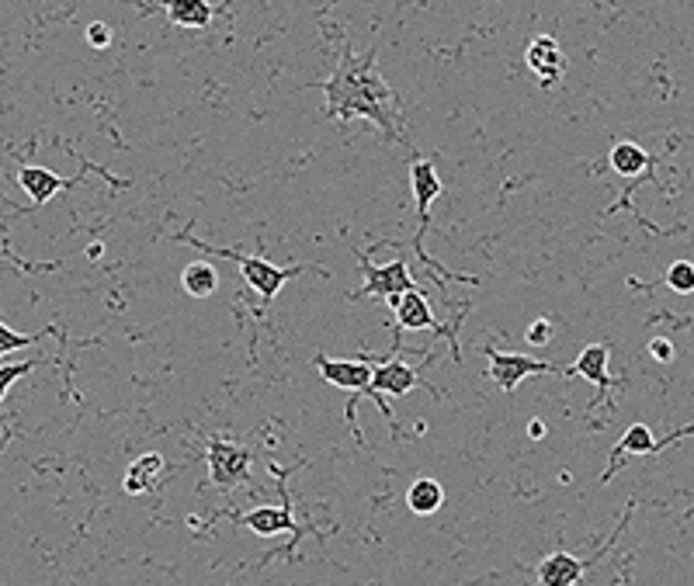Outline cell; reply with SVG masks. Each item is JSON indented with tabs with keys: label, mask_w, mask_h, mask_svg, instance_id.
I'll return each instance as SVG.
<instances>
[{
	"label": "cell",
	"mask_w": 694,
	"mask_h": 586,
	"mask_svg": "<svg viewBox=\"0 0 694 586\" xmlns=\"http://www.w3.org/2000/svg\"><path fill=\"white\" fill-rule=\"evenodd\" d=\"M327 91V115L337 122H351V118H368L386 132L389 143L400 139L396 132V118H400V98L393 87L382 80L379 73V53L375 46L365 56H354L351 46L344 49L341 66L334 77L323 84Z\"/></svg>",
	"instance_id": "6da1fadb"
},
{
	"label": "cell",
	"mask_w": 694,
	"mask_h": 586,
	"mask_svg": "<svg viewBox=\"0 0 694 586\" xmlns=\"http://www.w3.org/2000/svg\"><path fill=\"white\" fill-rule=\"evenodd\" d=\"M181 240H184V243H195V247L205 250V254H219V257H226V261H233V264L243 271V281H247V285L254 288V292L264 299V306H271V302H275V295L285 288V281H292L295 274L302 271L299 264H295V267H278V264L264 261V257H247V254H236V250L209 247V243L195 240V236H188V233H184Z\"/></svg>",
	"instance_id": "7a4b0ae2"
},
{
	"label": "cell",
	"mask_w": 694,
	"mask_h": 586,
	"mask_svg": "<svg viewBox=\"0 0 694 586\" xmlns=\"http://www.w3.org/2000/svg\"><path fill=\"white\" fill-rule=\"evenodd\" d=\"M313 365L320 368V375L327 378L330 385L354 392V396L347 399V410H344L347 424L354 427V410H358V399L365 396L368 385H372V365H368V361H361V358L358 361H334V358H327V354H316ZM354 434H358V427H354ZM358 441H361V434H358Z\"/></svg>",
	"instance_id": "3957f363"
},
{
	"label": "cell",
	"mask_w": 694,
	"mask_h": 586,
	"mask_svg": "<svg viewBox=\"0 0 694 586\" xmlns=\"http://www.w3.org/2000/svg\"><path fill=\"white\" fill-rule=\"evenodd\" d=\"M483 354L490 358V378L497 382L500 392H514L528 375H566L563 368L528 358V354H504L497 347H483Z\"/></svg>",
	"instance_id": "277c9868"
},
{
	"label": "cell",
	"mask_w": 694,
	"mask_h": 586,
	"mask_svg": "<svg viewBox=\"0 0 694 586\" xmlns=\"http://www.w3.org/2000/svg\"><path fill=\"white\" fill-rule=\"evenodd\" d=\"M417 385H420L417 368L406 365L400 358H389V361H382V365H372V385H368L365 396H372L375 403H379L382 417L393 420V410H389V403L382 396H406V392H413Z\"/></svg>",
	"instance_id": "5b68a950"
},
{
	"label": "cell",
	"mask_w": 694,
	"mask_h": 586,
	"mask_svg": "<svg viewBox=\"0 0 694 586\" xmlns=\"http://www.w3.org/2000/svg\"><path fill=\"white\" fill-rule=\"evenodd\" d=\"M361 271H365V285L358 288V292L351 295V299H365V295H379V299H400L403 292H410V288H417V281H413L410 274V264L403 261H393V264H382V267H372L368 264V257H361Z\"/></svg>",
	"instance_id": "8992f818"
},
{
	"label": "cell",
	"mask_w": 694,
	"mask_h": 586,
	"mask_svg": "<svg viewBox=\"0 0 694 586\" xmlns=\"http://www.w3.org/2000/svg\"><path fill=\"white\" fill-rule=\"evenodd\" d=\"M205 458H209L212 482H216L219 489H233V486H243V482H247V472H250V451L247 448L212 437Z\"/></svg>",
	"instance_id": "52a82bcc"
},
{
	"label": "cell",
	"mask_w": 694,
	"mask_h": 586,
	"mask_svg": "<svg viewBox=\"0 0 694 586\" xmlns=\"http://www.w3.org/2000/svg\"><path fill=\"white\" fill-rule=\"evenodd\" d=\"M410 188L413 198H417V212H420V226H417V240H413V250L420 254V261H427L424 254V233L431 226V202L441 195V177L434 170L431 160H413L410 167Z\"/></svg>",
	"instance_id": "ba28073f"
},
{
	"label": "cell",
	"mask_w": 694,
	"mask_h": 586,
	"mask_svg": "<svg viewBox=\"0 0 694 586\" xmlns=\"http://www.w3.org/2000/svg\"><path fill=\"white\" fill-rule=\"evenodd\" d=\"M524 63H528V70L542 80V87H552L566 70L563 49H559V42L549 39V35H542V39L531 42L528 53H524Z\"/></svg>",
	"instance_id": "9c48e42d"
},
{
	"label": "cell",
	"mask_w": 694,
	"mask_h": 586,
	"mask_svg": "<svg viewBox=\"0 0 694 586\" xmlns=\"http://www.w3.org/2000/svg\"><path fill=\"white\" fill-rule=\"evenodd\" d=\"M389 306H393L396 323H400L403 330H438V333H448V330H441V326L434 323L431 302L424 299V292H420V288H410V292H403L400 299H393Z\"/></svg>",
	"instance_id": "30bf717a"
},
{
	"label": "cell",
	"mask_w": 694,
	"mask_h": 586,
	"mask_svg": "<svg viewBox=\"0 0 694 586\" xmlns=\"http://www.w3.org/2000/svg\"><path fill=\"white\" fill-rule=\"evenodd\" d=\"M608 354H611V344H590L580 351L577 365L566 368V375H583L587 382L597 385V392H608L618 385V378L608 372Z\"/></svg>",
	"instance_id": "8fae6325"
},
{
	"label": "cell",
	"mask_w": 694,
	"mask_h": 586,
	"mask_svg": "<svg viewBox=\"0 0 694 586\" xmlns=\"http://www.w3.org/2000/svg\"><path fill=\"white\" fill-rule=\"evenodd\" d=\"M587 569H590V562L577 559V555L552 552V555H545L542 566H538V583L542 586H577Z\"/></svg>",
	"instance_id": "7c38bea8"
},
{
	"label": "cell",
	"mask_w": 694,
	"mask_h": 586,
	"mask_svg": "<svg viewBox=\"0 0 694 586\" xmlns=\"http://www.w3.org/2000/svg\"><path fill=\"white\" fill-rule=\"evenodd\" d=\"M18 184L28 191V198H32L35 205H42V202H49L53 195H59L63 188H70L73 181L53 174L49 167H21L18 170Z\"/></svg>",
	"instance_id": "4fadbf2b"
},
{
	"label": "cell",
	"mask_w": 694,
	"mask_h": 586,
	"mask_svg": "<svg viewBox=\"0 0 694 586\" xmlns=\"http://www.w3.org/2000/svg\"><path fill=\"white\" fill-rule=\"evenodd\" d=\"M674 441H677V437H674ZM663 444H670V441H663ZM663 444H656V441H653V430H649L646 424H632V427L622 434V441H618L615 458H611L608 476H604V479L615 476V465H618V458H622V455H653V451H660Z\"/></svg>",
	"instance_id": "5bb4252c"
},
{
	"label": "cell",
	"mask_w": 694,
	"mask_h": 586,
	"mask_svg": "<svg viewBox=\"0 0 694 586\" xmlns=\"http://www.w3.org/2000/svg\"><path fill=\"white\" fill-rule=\"evenodd\" d=\"M441 503H445V489H441L438 479H417L410 489H406V507H410V514L417 517H431L441 510Z\"/></svg>",
	"instance_id": "9a60e30c"
},
{
	"label": "cell",
	"mask_w": 694,
	"mask_h": 586,
	"mask_svg": "<svg viewBox=\"0 0 694 586\" xmlns=\"http://www.w3.org/2000/svg\"><path fill=\"white\" fill-rule=\"evenodd\" d=\"M160 472H164V458H160L157 451H150V455L136 458V462L129 465V472H125V479H122V489H125V493H132V496L146 493Z\"/></svg>",
	"instance_id": "2e32d148"
},
{
	"label": "cell",
	"mask_w": 694,
	"mask_h": 586,
	"mask_svg": "<svg viewBox=\"0 0 694 586\" xmlns=\"http://www.w3.org/2000/svg\"><path fill=\"white\" fill-rule=\"evenodd\" d=\"M181 285H184V292L195 295V299H209L219 288V271L209 261H191L181 271Z\"/></svg>",
	"instance_id": "e0dca14e"
},
{
	"label": "cell",
	"mask_w": 694,
	"mask_h": 586,
	"mask_svg": "<svg viewBox=\"0 0 694 586\" xmlns=\"http://www.w3.org/2000/svg\"><path fill=\"white\" fill-rule=\"evenodd\" d=\"M243 524H247L250 531L254 534H285V531H292L295 524H292V510L289 507H261V510H250L247 517H243Z\"/></svg>",
	"instance_id": "ac0fdd59"
},
{
	"label": "cell",
	"mask_w": 694,
	"mask_h": 586,
	"mask_svg": "<svg viewBox=\"0 0 694 586\" xmlns=\"http://www.w3.org/2000/svg\"><path fill=\"white\" fill-rule=\"evenodd\" d=\"M167 21L181 28H209L212 7L205 0H171L167 4Z\"/></svg>",
	"instance_id": "d6986e66"
},
{
	"label": "cell",
	"mask_w": 694,
	"mask_h": 586,
	"mask_svg": "<svg viewBox=\"0 0 694 586\" xmlns=\"http://www.w3.org/2000/svg\"><path fill=\"white\" fill-rule=\"evenodd\" d=\"M611 167L622 177H636L649 167V153L642 150V146L629 143V139H622V143L611 146Z\"/></svg>",
	"instance_id": "ffe728a7"
},
{
	"label": "cell",
	"mask_w": 694,
	"mask_h": 586,
	"mask_svg": "<svg viewBox=\"0 0 694 586\" xmlns=\"http://www.w3.org/2000/svg\"><path fill=\"white\" fill-rule=\"evenodd\" d=\"M667 285L674 288V292H681V295H691L694 292V267H691V261H674V264H670Z\"/></svg>",
	"instance_id": "44dd1931"
},
{
	"label": "cell",
	"mask_w": 694,
	"mask_h": 586,
	"mask_svg": "<svg viewBox=\"0 0 694 586\" xmlns=\"http://www.w3.org/2000/svg\"><path fill=\"white\" fill-rule=\"evenodd\" d=\"M42 333H14L11 326H4V320H0V358L4 354H11V351H18V347H28V344H35Z\"/></svg>",
	"instance_id": "7402d4cb"
},
{
	"label": "cell",
	"mask_w": 694,
	"mask_h": 586,
	"mask_svg": "<svg viewBox=\"0 0 694 586\" xmlns=\"http://www.w3.org/2000/svg\"><path fill=\"white\" fill-rule=\"evenodd\" d=\"M35 368V361H18V365H0V403H4V396H7V389H11L18 378H25L28 372ZM4 424V420H0Z\"/></svg>",
	"instance_id": "603a6c76"
},
{
	"label": "cell",
	"mask_w": 694,
	"mask_h": 586,
	"mask_svg": "<svg viewBox=\"0 0 694 586\" xmlns=\"http://www.w3.org/2000/svg\"><path fill=\"white\" fill-rule=\"evenodd\" d=\"M524 340H528L531 347L549 344V340H552V320H535L528 330H524Z\"/></svg>",
	"instance_id": "cb8c5ba5"
},
{
	"label": "cell",
	"mask_w": 694,
	"mask_h": 586,
	"mask_svg": "<svg viewBox=\"0 0 694 586\" xmlns=\"http://www.w3.org/2000/svg\"><path fill=\"white\" fill-rule=\"evenodd\" d=\"M87 42H91L94 49H108L112 46V28H108L105 21H91V25H87Z\"/></svg>",
	"instance_id": "d4e9b609"
},
{
	"label": "cell",
	"mask_w": 694,
	"mask_h": 586,
	"mask_svg": "<svg viewBox=\"0 0 694 586\" xmlns=\"http://www.w3.org/2000/svg\"><path fill=\"white\" fill-rule=\"evenodd\" d=\"M649 354L660 361H670L674 358V347H670V340H653V344H649Z\"/></svg>",
	"instance_id": "484cf974"
},
{
	"label": "cell",
	"mask_w": 694,
	"mask_h": 586,
	"mask_svg": "<svg viewBox=\"0 0 694 586\" xmlns=\"http://www.w3.org/2000/svg\"><path fill=\"white\" fill-rule=\"evenodd\" d=\"M528 434L531 437H545V424H538V420H535V424L528 427Z\"/></svg>",
	"instance_id": "4316f807"
},
{
	"label": "cell",
	"mask_w": 694,
	"mask_h": 586,
	"mask_svg": "<svg viewBox=\"0 0 694 586\" xmlns=\"http://www.w3.org/2000/svg\"><path fill=\"white\" fill-rule=\"evenodd\" d=\"M87 257H91V261H98V257H101V243H94V247L87 250Z\"/></svg>",
	"instance_id": "83f0119b"
}]
</instances>
